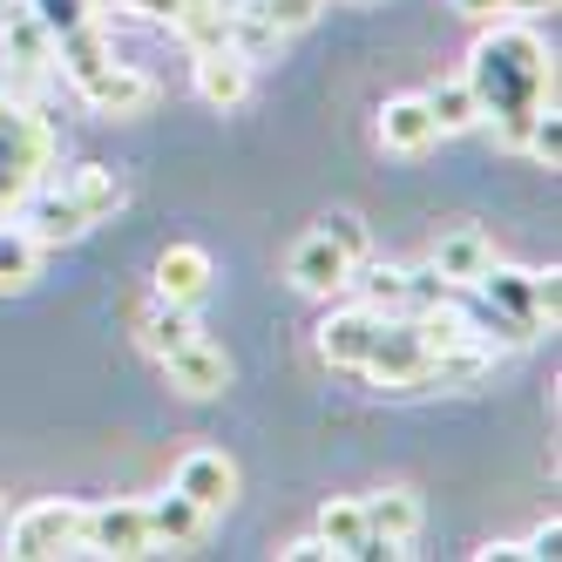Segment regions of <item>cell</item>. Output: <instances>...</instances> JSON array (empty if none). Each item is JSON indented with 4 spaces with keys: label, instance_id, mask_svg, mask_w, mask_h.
<instances>
[{
    "label": "cell",
    "instance_id": "6da1fadb",
    "mask_svg": "<svg viewBox=\"0 0 562 562\" xmlns=\"http://www.w3.org/2000/svg\"><path fill=\"white\" fill-rule=\"evenodd\" d=\"M468 89L481 102V123H495V143L521 149L536 109L555 102V61H549V48L536 42L529 27H495V34H481V42H474Z\"/></svg>",
    "mask_w": 562,
    "mask_h": 562
},
{
    "label": "cell",
    "instance_id": "7a4b0ae2",
    "mask_svg": "<svg viewBox=\"0 0 562 562\" xmlns=\"http://www.w3.org/2000/svg\"><path fill=\"white\" fill-rule=\"evenodd\" d=\"M48 164H55V130L34 115V102L0 89V217H14V204L42 183Z\"/></svg>",
    "mask_w": 562,
    "mask_h": 562
},
{
    "label": "cell",
    "instance_id": "3957f363",
    "mask_svg": "<svg viewBox=\"0 0 562 562\" xmlns=\"http://www.w3.org/2000/svg\"><path fill=\"white\" fill-rule=\"evenodd\" d=\"M75 549H82V502H34L8 529V555H21V562H55Z\"/></svg>",
    "mask_w": 562,
    "mask_h": 562
},
{
    "label": "cell",
    "instance_id": "277c9868",
    "mask_svg": "<svg viewBox=\"0 0 562 562\" xmlns=\"http://www.w3.org/2000/svg\"><path fill=\"white\" fill-rule=\"evenodd\" d=\"M427 339H420V326H414V312H386V326H380V339H373V352H367V380H380V386H427Z\"/></svg>",
    "mask_w": 562,
    "mask_h": 562
},
{
    "label": "cell",
    "instance_id": "5b68a950",
    "mask_svg": "<svg viewBox=\"0 0 562 562\" xmlns=\"http://www.w3.org/2000/svg\"><path fill=\"white\" fill-rule=\"evenodd\" d=\"M82 549L89 555H115V562L156 555L149 521H143V502H95V508H82Z\"/></svg>",
    "mask_w": 562,
    "mask_h": 562
},
{
    "label": "cell",
    "instance_id": "8992f818",
    "mask_svg": "<svg viewBox=\"0 0 562 562\" xmlns=\"http://www.w3.org/2000/svg\"><path fill=\"white\" fill-rule=\"evenodd\" d=\"M170 488H177L183 502H196L204 515H224V508L237 502V461H231L224 448H190V454L177 461V474H170Z\"/></svg>",
    "mask_w": 562,
    "mask_h": 562
},
{
    "label": "cell",
    "instance_id": "52a82bcc",
    "mask_svg": "<svg viewBox=\"0 0 562 562\" xmlns=\"http://www.w3.org/2000/svg\"><path fill=\"white\" fill-rule=\"evenodd\" d=\"M380 326H386V312H373V305H339L326 326H318V359H326V367L359 373V367H367V352H373V339H380Z\"/></svg>",
    "mask_w": 562,
    "mask_h": 562
},
{
    "label": "cell",
    "instance_id": "ba28073f",
    "mask_svg": "<svg viewBox=\"0 0 562 562\" xmlns=\"http://www.w3.org/2000/svg\"><path fill=\"white\" fill-rule=\"evenodd\" d=\"M0 55L14 61V75H21V89H34L42 75L55 68V34L34 21V8L27 0H14L8 14H0Z\"/></svg>",
    "mask_w": 562,
    "mask_h": 562
},
{
    "label": "cell",
    "instance_id": "9c48e42d",
    "mask_svg": "<svg viewBox=\"0 0 562 562\" xmlns=\"http://www.w3.org/2000/svg\"><path fill=\"white\" fill-rule=\"evenodd\" d=\"M164 373H170V386L183 393V400H217L224 386H231V359H224V346L217 339H183L177 352H164Z\"/></svg>",
    "mask_w": 562,
    "mask_h": 562
},
{
    "label": "cell",
    "instance_id": "30bf717a",
    "mask_svg": "<svg viewBox=\"0 0 562 562\" xmlns=\"http://www.w3.org/2000/svg\"><path fill=\"white\" fill-rule=\"evenodd\" d=\"M75 89H82V102L95 115H115V123L149 115V102H156V82H149V75H136V68H123V61H102L89 82H75Z\"/></svg>",
    "mask_w": 562,
    "mask_h": 562
},
{
    "label": "cell",
    "instance_id": "8fae6325",
    "mask_svg": "<svg viewBox=\"0 0 562 562\" xmlns=\"http://www.w3.org/2000/svg\"><path fill=\"white\" fill-rule=\"evenodd\" d=\"M190 82H196V95H204L211 109H245L251 102V61L231 42L204 48V55H190Z\"/></svg>",
    "mask_w": 562,
    "mask_h": 562
},
{
    "label": "cell",
    "instance_id": "7c38bea8",
    "mask_svg": "<svg viewBox=\"0 0 562 562\" xmlns=\"http://www.w3.org/2000/svg\"><path fill=\"white\" fill-rule=\"evenodd\" d=\"M14 217L34 231V245H75V237H82L89 231V217H82V204H75V196L68 190H42V183H34L27 196H21V204H14Z\"/></svg>",
    "mask_w": 562,
    "mask_h": 562
},
{
    "label": "cell",
    "instance_id": "4fadbf2b",
    "mask_svg": "<svg viewBox=\"0 0 562 562\" xmlns=\"http://www.w3.org/2000/svg\"><path fill=\"white\" fill-rule=\"evenodd\" d=\"M292 285L299 292H312V299H333V292H346V278H352V258L333 245L326 231H312V237H299L292 245Z\"/></svg>",
    "mask_w": 562,
    "mask_h": 562
},
{
    "label": "cell",
    "instance_id": "5bb4252c",
    "mask_svg": "<svg viewBox=\"0 0 562 562\" xmlns=\"http://www.w3.org/2000/svg\"><path fill=\"white\" fill-rule=\"evenodd\" d=\"M359 508H367V536H373L386 555H400V549L420 536V521H427V508H420L414 488H380V495H367Z\"/></svg>",
    "mask_w": 562,
    "mask_h": 562
},
{
    "label": "cell",
    "instance_id": "9a60e30c",
    "mask_svg": "<svg viewBox=\"0 0 562 562\" xmlns=\"http://www.w3.org/2000/svg\"><path fill=\"white\" fill-rule=\"evenodd\" d=\"M495 265V245H488V231H474V224H461V231H448L434 245V258H427V271L440 278V285H481V271Z\"/></svg>",
    "mask_w": 562,
    "mask_h": 562
},
{
    "label": "cell",
    "instance_id": "2e32d148",
    "mask_svg": "<svg viewBox=\"0 0 562 562\" xmlns=\"http://www.w3.org/2000/svg\"><path fill=\"white\" fill-rule=\"evenodd\" d=\"M434 143H440V130H434V115H427V95H386L380 102V149L420 156Z\"/></svg>",
    "mask_w": 562,
    "mask_h": 562
},
{
    "label": "cell",
    "instance_id": "e0dca14e",
    "mask_svg": "<svg viewBox=\"0 0 562 562\" xmlns=\"http://www.w3.org/2000/svg\"><path fill=\"white\" fill-rule=\"evenodd\" d=\"M211 278H217V265H211V251L204 245H170L164 258H156V299H170V305H196L211 292Z\"/></svg>",
    "mask_w": 562,
    "mask_h": 562
},
{
    "label": "cell",
    "instance_id": "ac0fdd59",
    "mask_svg": "<svg viewBox=\"0 0 562 562\" xmlns=\"http://www.w3.org/2000/svg\"><path fill=\"white\" fill-rule=\"evenodd\" d=\"M143 521H149V542L156 549H196V542H204V529H211V515L196 508V502H183L177 488L156 495V502H143Z\"/></svg>",
    "mask_w": 562,
    "mask_h": 562
},
{
    "label": "cell",
    "instance_id": "d6986e66",
    "mask_svg": "<svg viewBox=\"0 0 562 562\" xmlns=\"http://www.w3.org/2000/svg\"><path fill=\"white\" fill-rule=\"evenodd\" d=\"M42 278V245L21 217H0V292H27Z\"/></svg>",
    "mask_w": 562,
    "mask_h": 562
},
{
    "label": "cell",
    "instance_id": "ffe728a7",
    "mask_svg": "<svg viewBox=\"0 0 562 562\" xmlns=\"http://www.w3.org/2000/svg\"><path fill=\"white\" fill-rule=\"evenodd\" d=\"M196 333H204V326L190 318V305L156 299V305H143V312H136V339H143V352H156V359L177 352V346H183V339H196Z\"/></svg>",
    "mask_w": 562,
    "mask_h": 562
},
{
    "label": "cell",
    "instance_id": "44dd1931",
    "mask_svg": "<svg viewBox=\"0 0 562 562\" xmlns=\"http://www.w3.org/2000/svg\"><path fill=\"white\" fill-rule=\"evenodd\" d=\"M55 61H61L68 82H89L102 61H115V55H109V34H102V14L82 21V27H68V34H55Z\"/></svg>",
    "mask_w": 562,
    "mask_h": 562
},
{
    "label": "cell",
    "instance_id": "7402d4cb",
    "mask_svg": "<svg viewBox=\"0 0 562 562\" xmlns=\"http://www.w3.org/2000/svg\"><path fill=\"white\" fill-rule=\"evenodd\" d=\"M318 542H326L333 555H373V536H367V508L359 502H326L318 508Z\"/></svg>",
    "mask_w": 562,
    "mask_h": 562
},
{
    "label": "cell",
    "instance_id": "603a6c76",
    "mask_svg": "<svg viewBox=\"0 0 562 562\" xmlns=\"http://www.w3.org/2000/svg\"><path fill=\"white\" fill-rule=\"evenodd\" d=\"M68 196L82 204V217H89V224H102V217L123 211V177L102 170V164H82V170L68 177Z\"/></svg>",
    "mask_w": 562,
    "mask_h": 562
},
{
    "label": "cell",
    "instance_id": "cb8c5ba5",
    "mask_svg": "<svg viewBox=\"0 0 562 562\" xmlns=\"http://www.w3.org/2000/svg\"><path fill=\"white\" fill-rule=\"evenodd\" d=\"M427 115H434L440 136L474 130V123H481V102H474V89H468V75H454V82H434V89H427Z\"/></svg>",
    "mask_w": 562,
    "mask_h": 562
},
{
    "label": "cell",
    "instance_id": "d4e9b609",
    "mask_svg": "<svg viewBox=\"0 0 562 562\" xmlns=\"http://www.w3.org/2000/svg\"><path fill=\"white\" fill-rule=\"evenodd\" d=\"M245 8H258L278 34H299V27L318 21V8H326V0H245Z\"/></svg>",
    "mask_w": 562,
    "mask_h": 562
},
{
    "label": "cell",
    "instance_id": "484cf974",
    "mask_svg": "<svg viewBox=\"0 0 562 562\" xmlns=\"http://www.w3.org/2000/svg\"><path fill=\"white\" fill-rule=\"evenodd\" d=\"M27 8H34V21H42L48 34H68V27H82V21L102 14L95 0H27Z\"/></svg>",
    "mask_w": 562,
    "mask_h": 562
},
{
    "label": "cell",
    "instance_id": "4316f807",
    "mask_svg": "<svg viewBox=\"0 0 562 562\" xmlns=\"http://www.w3.org/2000/svg\"><path fill=\"white\" fill-rule=\"evenodd\" d=\"M521 149L536 156V164H562V123H555V102L549 109H536V123H529V136H521Z\"/></svg>",
    "mask_w": 562,
    "mask_h": 562
},
{
    "label": "cell",
    "instance_id": "83f0119b",
    "mask_svg": "<svg viewBox=\"0 0 562 562\" xmlns=\"http://www.w3.org/2000/svg\"><path fill=\"white\" fill-rule=\"evenodd\" d=\"M318 231H326V237H333V245H339V251H346L352 265L367 258V231H359V217H346V211H339V217H326Z\"/></svg>",
    "mask_w": 562,
    "mask_h": 562
},
{
    "label": "cell",
    "instance_id": "f1b7e54d",
    "mask_svg": "<svg viewBox=\"0 0 562 562\" xmlns=\"http://www.w3.org/2000/svg\"><path fill=\"white\" fill-rule=\"evenodd\" d=\"M529 285H536V312H542V326H555V312H562V271H529Z\"/></svg>",
    "mask_w": 562,
    "mask_h": 562
},
{
    "label": "cell",
    "instance_id": "f546056e",
    "mask_svg": "<svg viewBox=\"0 0 562 562\" xmlns=\"http://www.w3.org/2000/svg\"><path fill=\"white\" fill-rule=\"evenodd\" d=\"M468 14H529V8H549V0H454Z\"/></svg>",
    "mask_w": 562,
    "mask_h": 562
},
{
    "label": "cell",
    "instance_id": "4dcf8cb0",
    "mask_svg": "<svg viewBox=\"0 0 562 562\" xmlns=\"http://www.w3.org/2000/svg\"><path fill=\"white\" fill-rule=\"evenodd\" d=\"M278 555H285V562H326L333 549L318 542V536H299V542H285V549H278Z\"/></svg>",
    "mask_w": 562,
    "mask_h": 562
},
{
    "label": "cell",
    "instance_id": "1f68e13d",
    "mask_svg": "<svg viewBox=\"0 0 562 562\" xmlns=\"http://www.w3.org/2000/svg\"><path fill=\"white\" fill-rule=\"evenodd\" d=\"M115 8H130V14H143V21H170L183 0H115Z\"/></svg>",
    "mask_w": 562,
    "mask_h": 562
},
{
    "label": "cell",
    "instance_id": "d6a6232c",
    "mask_svg": "<svg viewBox=\"0 0 562 562\" xmlns=\"http://www.w3.org/2000/svg\"><path fill=\"white\" fill-rule=\"evenodd\" d=\"M508 555H521V542H488L481 549V562H508Z\"/></svg>",
    "mask_w": 562,
    "mask_h": 562
},
{
    "label": "cell",
    "instance_id": "836d02e7",
    "mask_svg": "<svg viewBox=\"0 0 562 562\" xmlns=\"http://www.w3.org/2000/svg\"><path fill=\"white\" fill-rule=\"evenodd\" d=\"M352 8H373V0H352Z\"/></svg>",
    "mask_w": 562,
    "mask_h": 562
}]
</instances>
